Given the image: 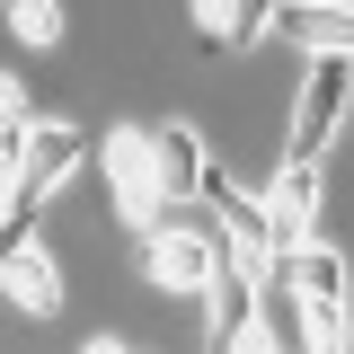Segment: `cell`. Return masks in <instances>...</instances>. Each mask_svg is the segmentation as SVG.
Masks as SVG:
<instances>
[{"mask_svg":"<svg viewBox=\"0 0 354 354\" xmlns=\"http://www.w3.org/2000/svg\"><path fill=\"white\" fill-rule=\"evenodd\" d=\"M266 27L301 53H354V0H274Z\"/></svg>","mask_w":354,"mask_h":354,"instance_id":"6","label":"cell"},{"mask_svg":"<svg viewBox=\"0 0 354 354\" xmlns=\"http://www.w3.org/2000/svg\"><path fill=\"white\" fill-rule=\"evenodd\" d=\"M106 195H115V213L133 230H151L160 221V151H151V133H106Z\"/></svg>","mask_w":354,"mask_h":354,"instance_id":"2","label":"cell"},{"mask_svg":"<svg viewBox=\"0 0 354 354\" xmlns=\"http://www.w3.org/2000/svg\"><path fill=\"white\" fill-rule=\"evenodd\" d=\"M0 292L27 310V319H53V310H62V274H53V257H44V248H27V239H18V248L0 257Z\"/></svg>","mask_w":354,"mask_h":354,"instance_id":"7","label":"cell"},{"mask_svg":"<svg viewBox=\"0 0 354 354\" xmlns=\"http://www.w3.org/2000/svg\"><path fill=\"white\" fill-rule=\"evenodd\" d=\"M266 239H274V257H283V248H301V239H319V160H283V169H274Z\"/></svg>","mask_w":354,"mask_h":354,"instance_id":"4","label":"cell"},{"mask_svg":"<svg viewBox=\"0 0 354 354\" xmlns=\"http://www.w3.org/2000/svg\"><path fill=\"white\" fill-rule=\"evenodd\" d=\"M151 151H160V195L186 204V195L204 186V160H213V151H204V133H195V124H169V133H151Z\"/></svg>","mask_w":354,"mask_h":354,"instance_id":"8","label":"cell"},{"mask_svg":"<svg viewBox=\"0 0 354 354\" xmlns=\"http://www.w3.org/2000/svg\"><path fill=\"white\" fill-rule=\"evenodd\" d=\"M204 301H213V346H257V274L239 248H221L213 257V283H204Z\"/></svg>","mask_w":354,"mask_h":354,"instance_id":"5","label":"cell"},{"mask_svg":"<svg viewBox=\"0 0 354 354\" xmlns=\"http://www.w3.org/2000/svg\"><path fill=\"white\" fill-rule=\"evenodd\" d=\"M80 160H88L80 124H27V142H18V195H9V204H44Z\"/></svg>","mask_w":354,"mask_h":354,"instance_id":"3","label":"cell"},{"mask_svg":"<svg viewBox=\"0 0 354 354\" xmlns=\"http://www.w3.org/2000/svg\"><path fill=\"white\" fill-rule=\"evenodd\" d=\"M346 106H354V53H310V80L292 97V151L283 160H319L337 142V124H346Z\"/></svg>","mask_w":354,"mask_h":354,"instance_id":"1","label":"cell"},{"mask_svg":"<svg viewBox=\"0 0 354 354\" xmlns=\"http://www.w3.org/2000/svg\"><path fill=\"white\" fill-rule=\"evenodd\" d=\"M9 115H27V97H18V80H9V71H0V124H9Z\"/></svg>","mask_w":354,"mask_h":354,"instance_id":"11","label":"cell"},{"mask_svg":"<svg viewBox=\"0 0 354 354\" xmlns=\"http://www.w3.org/2000/svg\"><path fill=\"white\" fill-rule=\"evenodd\" d=\"M9 36L18 44H62V0H9Z\"/></svg>","mask_w":354,"mask_h":354,"instance_id":"10","label":"cell"},{"mask_svg":"<svg viewBox=\"0 0 354 354\" xmlns=\"http://www.w3.org/2000/svg\"><path fill=\"white\" fill-rule=\"evenodd\" d=\"M266 18H274V0H195V27H204V44H257Z\"/></svg>","mask_w":354,"mask_h":354,"instance_id":"9","label":"cell"}]
</instances>
